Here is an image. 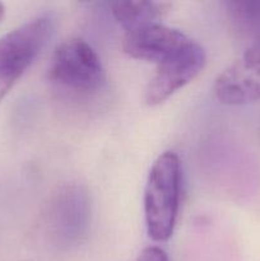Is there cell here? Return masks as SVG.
<instances>
[{"mask_svg": "<svg viewBox=\"0 0 260 261\" xmlns=\"http://www.w3.org/2000/svg\"><path fill=\"white\" fill-rule=\"evenodd\" d=\"M55 32V18L41 14L0 38V83L13 87Z\"/></svg>", "mask_w": 260, "mask_h": 261, "instance_id": "cell-4", "label": "cell"}, {"mask_svg": "<svg viewBox=\"0 0 260 261\" xmlns=\"http://www.w3.org/2000/svg\"><path fill=\"white\" fill-rule=\"evenodd\" d=\"M190 40L181 31L154 22L126 31L122 38V50L130 58L158 65Z\"/></svg>", "mask_w": 260, "mask_h": 261, "instance_id": "cell-7", "label": "cell"}, {"mask_svg": "<svg viewBox=\"0 0 260 261\" xmlns=\"http://www.w3.org/2000/svg\"><path fill=\"white\" fill-rule=\"evenodd\" d=\"M92 221V201L81 184L59 186L50 195L41 216L43 239L58 250L79 246L88 236Z\"/></svg>", "mask_w": 260, "mask_h": 261, "instance_id": "cell-2", "label": "cell"}, {"mask_svg": "<svg viewBox=\"0 0 260 261\" xmlns=\"http://www.w3.org/2000/svg\"><path fill=\"white\" fill-rule=\"evenodd\" d=\"M206 63L205 50L200 43L190 40L177 53L157 65V70L148 82L144 101L148 106H157L193 82Z\"/></svg>", "mask_w": 260, "mask_h": 261, "instance_id": "cell-5", "label": "cell"}, {"mask_svg": "<svg viewBox=\"0 0 260 261\" xmlns=\"http://www.w3.org/2000/svg\"><path fill=\"white\" fill-rule=\"evenodd\" d=\"M112 17L126 31L148 23L160 22L168 12L171 4L163 2H116L110 4Z\"/></svg>", "mask_w": 260, "mask_h": 261, "instance_id": "cell-8", "label": "cell"}, {"mask_svg": "<svg viewBox=\"0 0 260 261\" xmlns=\"http://www.w3.org/2000/svg\"><path fill=\"white\" fill-rule=\"evenodd\" d=\"M233 32L250 43L260 40V0H237L226 3Z\"/></svg>", "mask_w": 260, "mask_h": 261, "instance_id": "cell-9", "label": "cell"}, {"mask_svg": "<svg viewBox=\"0 0 260 261\" xmlns=\"http://www.w3.org/2000/svg\"><path fill=\"white\" fill-rule=\"evenodd\" d=\"M3 15H4V7H3V4L0 3V19L3 18Z\"/></svg>", "mask_w": 260, "mask_h": 261, "instance_id": "cell-11", "label": "cell"}, {"mask_svg": "<svg viewBox=\"0 0 260 261\" xmlns=\"http://www.w3.org/2000/svg\"><path fill=\"white\" fill-rule=\"evenodd\" d=\"M183 168L178 155L163 152L153 162L144 189V219L153 241L165 242L172 236L178 217Z\"/></svg>", "mask_w": 260, "mask_h": 261, "instance_id": "cell-1", "label": "cell"}, {"mask_svg": "<svg viewBox=\"0 0 260 261\" xmlns=\"http://www.w3.org/2000/svg\"><path fill=\"white\" fill-rule=\"evenodd\" d=\"M213 88L217 99L229 106L260 101V40L250 43L217 76Z\"/></svg>", "mask_w": 260, "mask_h": 261, "instance_id": "cell-6", "label": "cell"}, {"mask_svg": "<svg viewBox=\"0 0 260 261\" xmlns=\"http://www.w3.org/2000/svg\"><path fill=\"white\" fill-rule=\"evenodd\" d=\"M48 79L61 89L89 94L103 87L106 74L96 50L83 38L70 37L56 46Z\"/></svg>", "mask_w": 260, "mask_h": 261, "instance_id": "cell-3", "label": "cell"}, {"mask_svg": "<svg viewBox=\"0 0 260 261\" xmlns=\"http://www.w3.org/2000/svg\"><path fill=\"white\" fill-rule=\"evenodd\" d=\"M135 261H170L168 260L167 254L163 249L158 246H149L145 247Z\"/></svg>", "mask_w": 260, "mask_h": 261, "instance_id": "cell-10", "label": "cell"}]
</instances>
